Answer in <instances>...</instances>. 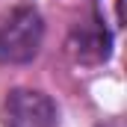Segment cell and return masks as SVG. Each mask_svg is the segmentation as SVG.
<instances>
[{"label": "cell", "mask_w": 127, "mask_h": 127, "mask_svg": "<svg viewBox=\"0 0 127 127\" xmlns=\"http://www.w3.org/2000/svg\"><path fill=\"white\" fill-rule=\"evenodd\" d=\"M44 38V21L32 6H12L0 15V62L24 65L38 56Z\"/></svg>", "instance_id": "obj_1"}, {"label": "cell", "mask_w": 127, "mask_h": 127, "mask_svg": "<svg viewBox=\"0 0 127 127\" xmlns=\"http://www.w3.org/2000/svg\"><path fill=\"white\" fill-rule=\"evenodd\" d=\"M0 121L3 127H56L59 112H56V103L44 92L12 89L3 100Z\"/></svg>", "instance_id": "obj_2"}, {"label": "cell", "mask_w": 127, "mask_h": 127, "mask_svg": "<svg viewBox=\"0 0 127 127\" xmlns=\"http://www.w3.org/2000/svg\"><path fill=\"white\" fill-rule=\"evenodd\" d=\"M68 53L83 65H100L112 53V35L100 18H89L77 24L68 35Z\"/></svg>", "instance_id": "obj_3"}, {"label": "cell", "mask_w": 127, "mask_h": 127, "mask_svg": "<svg viewBox=\"0 0 127 127\" xmlns=\"http://www.w3.org/2000/svg\"><path fill=\"white\" fill-rule=\"evenodd\" d=\"M100 127H124V124H121V118H112V121H103Z\"/></svg>", "instance_id": "obj_4"}]
</instances>
